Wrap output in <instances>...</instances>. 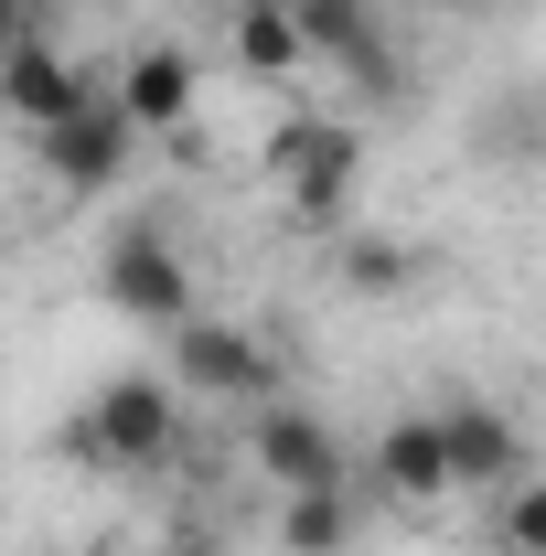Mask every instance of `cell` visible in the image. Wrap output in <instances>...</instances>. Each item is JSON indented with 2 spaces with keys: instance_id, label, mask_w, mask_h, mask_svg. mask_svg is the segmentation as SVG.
Wrapping results in <instances>:
<instances>
[{
  "instance_id": "8",
  "label": "cell",
  "mask_w": 546,
  "mask_h": 556,
  "mask_svg": "<svg viewBox=\"0 0 546 556\" xmlns=\"http://www.w3.org/2000/svg\"><path fill=\"white\" fill-rule=\"evenodd\" d=\"M86 97H97V86H86V75H75L65 54L44 43V33H11V54H0V108H11V118H22L33 139H44V129H65Z\"/></svg>"
},
{
  "instance_id": "2",
  "label": "cell",
  "mask_w": 546,
  "mask_h": 556,
  "mask_svg": "<svg viewBox=\"0 0 546 556\" xmlns=\"http://www.w3.org/2000/svg\"><path fill=\"white\" fill-rule=\"evenodd\" d=\"M258 172H269V193L300 214V225H343L353 182H364V129H353V118H289V129L258 150Z\"/></svg>"
},
{
  "instance_id": "4",
  "label": "cell",
  "mask_w": 546,
  "mask_h": 556,
  "mask_svg": "<svg viewBox=\"0 0 546 556\" xmlns=\"http://www.w3.org/2000/svg\"><path fill=\"white\" fill-rule=\"evenodd\" d=\"M161 364H172V386L183 396H204V407H269V375L278 353L247 332V321H183V332H161Z\"/></svg>"
},
{
  "instance_id": "9",
  "label": "cell",
  "mask_w": 546,
  "mask_h": 556,
  "mask_svg": "<svg viewBox=\"0 0 546 556\" xmlns=\"http://www.w3.org/2000/svg\"><path fill=\"white\" fill-rule=\"evenodd\" d=\"M108 97H119V108H129L139 129L161 139V129H183V118H194V108H204V65H194V54H183V43H139L129 65L108 75Z\"/></svg>"
},
{
  "instance_id": "11",
  "label": "cell",
  "mask_w": 546,
  "mask_h": 556,
  "mask_svg": "<svg viewBox=\"0 0 546 556\" xmlns=\"http://www.w3.org/2000/svg\"><path fill=\"white\" fill-rule=\"evenodd\" d=\"M450 417V471H461V492H514L525 482V428L504 407H439Z\"/></svg>"
},
{
  "instance_id": "18",
  "label": "cell",
  "mask_w": 546,
  "mask_h": 556,
  "mask_svg": "<svg viewBox=\"0 0 546 556\" xmlns=\"http://www.w3.org/2000/svg\"><path fill=\"white\" fill-rule=\"evenodd\" d=\"M129 556H183V546H129Z\"/></svg>"
},
{
  "instance_id": "13",
  "label": "cell",
  "mask_w": 546,
  "mask_h": 556,
  "mask_svg": "<svg viewBox=\"0 0 546 556\" xmlns=\"http://www.w3.org/2000/svg\"><path fill=\"white\" fill-rule=\"evenodd\" d=\"M225 54H236V75H258V86H289V75L311 65V33H300V11H236L225 22Z\"/></svg>"
},
{
  "instance_id": "14",
  "label": "cell",
  "mask_w": 546,
  "mask_h": 556,
  "mask_svg": "<svg viewBox=\"0 0 546 556\" xmlns=\"http://www.w3.org/2000/svg\"><path fill=\"white\" fill-rule=\"evenodd\" d=\"M333 278L353 289V300H397V289L418 278V257L397 247V236H343V247H333Z\"/></svg>"
},
{
  "instance_id": "10",
  "label": "cell",
  "mask_w": 546,
  "mask_h": 556,
  "mask_svg": "<svg viewBox=\"0 0 546 556\" xmlns=\"http://www.w3.org/2000/svg\"><path fill=\"white\" fill-rule=\"evenodd\" d=\"M289 11H300L311 54H322V65H343L364 97H386V86H397V65H386V43H375V11H364V0H289Z\"/></svg>"
},
{
  "instance_id": "6",
  "label": "cell",
  "mask_w": 546,
  "mask_h": 556,
  "mask_svg": "<svg viewBox=\"0 0 546 556\" xmlns=\"http://www.w3.org/2000/svg\"><path fill=\"white\" fill-rule=\"evenodd\" d=\"M247 460H258V482H278V492H333V482H353V450H343L333 428L311 407H247Z\"/></svg>"
},
{
  "instance_id": "5",
  "label": "cell",
  "mask_w": 546,
  "mask_h": 556,
  "mask_svg": "<svg viewBox=\"0 0 546 556\" xmlns=\"http://www.w3.org/2000/svg\"><path fill=\"white\" fill-rule=\"evenodd\" d=\"M139 139H150V129H139L129 108L97 86V97L75 108L65 129H44L33 150H44V172H54L65 193H119V182H129V161H139Z\"/></svg>"
},
{
  "instance_id": "15",
  "label": "cell",
  "mask_w": 546,
  "mask_h": 556,
  "mask_svg": "<svg viewBox=\"0 0 546 556\" xmlns=\"http://www.w3.org/2000/svg\"><path fill=\"white\" fill-rule=\"evenodd\" d=\"M493 546L504 556H546V482L525 471L514 492H493Z\"/></svg>"
},
{
  "instance_id": "1",
  "label": "cell",
  "mask_w": 546,
  "mask_h": 556,
  "mask_svg": "<svg viewBox=\"0 0 546 556\" xmlns=\"http://www.w3.org/2000/svg\"><path fill=\"white\" fill-rule=\"evenodd\" d=\"M183 450V386L172 375H108L86 417H65V460L86 471H150Z\"/></svg>"
},
{
  "instance_id": "12",
  "label": "cell",
  "mask_w": 546,
  "mask_h": 556,
  "mask_svg": "<svg viewBox=\"0 0 546 556\" xmlns=\"http://www.w3.org/2000/svg\"><path fill=\"white\" fill-rule=\"evenodd\" d=\"M278 556H353V535H364V503H353V482L333 492H278Z\"/></svg>"
},
{
  "instance_id": "3",
  "label": "cell",
  "mask_w": 546,
  "mask_h": 556,
  "mask_svg": "<svg viewBox=\"0 0 546 556\" xmlns=\"http://www.w3.org/2000/svg\"><path fill=\"white\" fill-rule=\"evenodd\" d=\"M97 300L139 332H183L194 321V268H183V247L161 225H119L108 257H97Z\"/></svg>"
},
{
  "instance_id": "16",
  "label": "cell",
  "mask_w": 546,
  "mask_h": 556,
  "mask_svg": "<svg viewBox=\"0 0 546 556\" xmlns=\"http://www.w3.org/2000/svg\"><path fill=\"white\" fill-rule=\"evenodd\" d=\"M225 11H289V0H225Z\"/></svg>"
},
{
  "instance_id": "7",
  "label": "cell",
  "mask_w": 546,
  "mask_h": 556,
  "mask_svg": "<svg viewBox=\"0 0 546 556\" xmlns=\"http://www.w3.org/2000/svg\"><path fill=\"white\" fill-rule=\"evenodd\" d=\"M364 471H375L386 503H408V514L450 503V492H461V471H450V417H386L375 450H364Z\"/></svg>"
},
{
  "instance_id": "17",
  "label": "cell",
  "mask_w": 546,
  "mask_h": 556,
  "mask_svg": "<svg viewBox=\"0 0 546 556\" xmlns=\"http://www.w3.org/2000/svg\"><path fill=\"white\" fill-rule=\"evenodd\" d=\"M429 11H493V0H429Z\"/></svg>"
}]
</instances>
